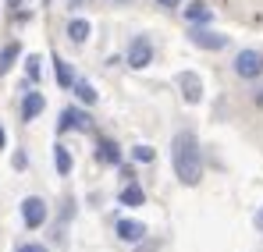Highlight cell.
I'll return each instance as SVG.
<instances>
[{
	"label": "cell",
	"instance_id": "6da1fadb",
	"mask_svg": "<svg viewBox=\"0 0 263 252\" xmlns=\"http://www.w3.org/2000/svg\"><path fill=\"white\" fill-rule=\"evenodd\" d=\"M171 167L185 188H196L203 181V153H199V139L192 131H178L171 139Z\"/></svg>",
	"mask_w": 263,
	"mask_h": 252
},
{
	"label": "cell",
	"instance_id": "7a4b0ae2",
	"mask_svg": "<svg viewBox=\"0 0 263 252\" xmlns=\"http://www.w3.org/2000/svg\"><path fill=\"white\" fill-rule=\"evenodd\" d=\"M231 71H235L242 82H256V79H263V50H256V46L238 50L235 61H231Z\"/></svg>",
	"mask_w": 263,
	"mask_h": 252
},
{
	"label": "cell",
	"instance_id": "3957f363",
	"mask_svg": "<svg viewBox=\"0 0 263 252\" xmlns=\"http://www.w3.org/2000/svg\"><path fill=\"white\" fill-rule=\"evenodd\" d=\"M153 57H157V50H153V40H149V36H135V40L128 43V50H125V64L135 68V71L149 68Z\"/></svg>",
	"mask_w": 263,
	"mask_h": 252
},
{
	"label": "cell",
	"instance_id": "277c9868",
	"mask_svg": "<svg viewBox=\"0 0 263 252\" xmlns=\"http://www.w3.org/2000/svg\"><path fill=\"white\" fill-rule=\"evenodd\" d=\"M46 217H50V210H46V203L40 199V196L22 199V224H25L29 231H40V227L46 224Z\"/></svg>",
	"mask_w": 263,
	"mask_h": 252
},
{
	"label": "cell",
	"instance_id": "5b68a950",
	"mask_svg": "<svg viewBox=\"0 0 263 252\" xmlns=\"http://www.w3.org/2000/svg\"><path fill=\"white\" fill-rule=\"evenodd\" d=\"M189 40L196 43L199 50H210V53H217V50H224V46H228V36L214 32L210 25H192V29H189Z\"/></svg>",
	"mask_w": 263,
	"mask_h": 252
},
{
	"label": "cell",
	"instance_id": "8992f818",
	"mask_svg": "<svg viewBox=\"0 0 263 252\" xmlns=\"http://www.w3.org/2000/svg\"><path fill=\"white\" fill-rule=\"evenodd\" d=\"M175 82H178V89H181V100H185V103L196 107V103L203 100V79H199L196 71H178Z\"/></svg>",
	"mask_w": 263,
	"mask_h": 252
},
{
	"label": "cell",
	"instance_id": "52a82bcc",
	"mask_svg": "<svg viewBox=\"0 0 263 252\" xmlns=\"http://www.w3.org/2000/svg\"><path fill=\"white\" fill-rule=\"evenodd\" d=\"M92 128V118H89L86 110H79V107H68L64 114H61V121H57V131L64 135V131H89Z\"/></svg>",
	"mask_w": 263,
	"mask_h": 252
},
{
	"label": "cell",
	"instance_id": "ba28073f",
	"mask_svg": "<svg viewBox=\"0 0 263 252\" xmlns=\"http://www.w3.org/2000/svg\"><path fill=\"white\" fill-rule=\"evenodd\" d=\"M181 14H185L189 25H210V22H214V7H210L206 0H189V4L181 7Z\"/></svg>",
	"mask_w": 263,
	"mask_h": 252
},
{
	"label": "cell",
	"instance_id": "9c48e42d",
	"mask_svg": "<svg viewBox=\"0 0 263 252\" xmlns=\"http://www.w3.org/2000/svg\"><path fill=\"white\" fill-rule=\"evenodd\" d=\"M114 235L125 242V245H135V242H142L146 238V224H139V220H128V217H121L118 224H114Z\"/></svg>",
	"mask_w": 263,
	"mask_h": 252
},
{
	"label": "cell",
	"instance_id": "30bf717a",
	"mask_svg": "<svg viewBox=\"0 0 263 252\" xmlns=\"http://www.w3.org/2000/svg\"><path fill=\"white\" fill-rule=\"evenodd\" d=\"M43 110H46V100H43V92L29 89V92H25V100H22V121L29 125V121H36V118H40Z\"/></svg>",
	"mask_w": 263,
	"mask_h": 252
},
{
	"label": "cell",
	"instance_id": "8fae6325",
	"mask_svg": "<svg viewBox=\"0 0 263 252\" xmlns=\"http://www.w3.org/2000/svg\"><path fill=\"white\" fill-rule=\"evenodd\" d=\"M118 206H128V210H135V206H146V192H142L139 185H125V188L118 192Z\"/></svg>",
	"mask_w": 263,
	"mask_h": 252
},
{
	"label": "cell",
	"instance_id": "7c38bea8",
	"mask_svg": "<svg viewBox=\"0 0 263 252\" xmlns=\"http://www.w3.org/2000/svg\"><path fill=\"white\" fill-rule=\"evenodd\" d=\"M64 36L71 43H86L89 36H92V25H89L86 18H71V22L64 25Z\"/></svg>",
	"mask_w": 263,
	"mask_h": 252
},
{
	"label": "cell",
	"instance_id": "4fadbf2b",
	"mask_svg": "<svg viewBox=\"0 0 263 252\" xmlns=\"http://www.w3.org/2000/svg\"><path fill=\"white\" fill-rule=\"evenodd\" d=\"M53 79H57L61 89H71V85H75V71H71V64H68L64 57H57V53H53Z\"/></svg>",
	"mask_w": 263,
	"mask_h": 252
},
{
	"label": "cell",
	"instance_id": "5bb4252c",
	"mask_svg": "<svg viewBox=\"0 0 263 252\" xmlns=\"http://www.w3.org/2000/svg\"><path fill=\"white\" fill-rule=\"evenodd\" d=\"M53 167H57V174L61 178H68L71 174V167H75V160H71V153H68V146H53Z\"/></svg>",
	"mask_w": 263,
	"mask_h": 252
},
{
	"label": "cell",
	"instance_id": "9a60e30c",
	"mask_svg": "<svg viewBox=\"0 0 263 252\" xmlns=\"http://www.w3.org/2000/svg\"><path fill=\"white\" fill-rule=\"evenodd\" d=\"M71 92H75V96H79V100H82L86 107H92V103L100 100V92H96V89H92V82H86V79H75Z\"/></svg>",
	"mask_w": 263,
	"mask_h": 252
},
{
	"label": "cell",
	"instance_id": "2e32d148",
	"mask_svg": "<svg viewBox=\"0 0 263 252\" xmlns=\"http://www.w3.org/2000/svg\"><path fill=\"white\" fill-rule=\"evenodd\" d=\"M18 57H22V46H18V43H7V46L0 50V75H7Z\"/></svg>",
	"mask_w": 263,
	"mask_h": 252
},
{
	"label": "cell",
	"instance_id": "e0dca14e",
	"mask_svg": "<svg viewBox=\"0 0 263 252\" xmlns=\"http://www.w3.org/2000/svg\"><path fill=\"white\" fill-rule=\"evenodd\" d=\"M100 160H103V164H121V146L103 139V142H100Z\"/></svg>",
	"mask_w": 263,
	"mask_h": 252
},
{
	"label": "cell",
	"instance_id": "ac0fdd59",
	"mask_svg": "<svg viewBox=\"0 0 263 252\" xmlns=\"http://www.w3.org/2000/svg\"><path fill=\"white\" fill-rule=\"evenodd\" d=\"M132 160H135V164H153V160H157V149L146 146V142H139V146H132Z\"/></svg>",
	"mask_w": 263,
	"mask_h": 252
},
{
	"label": "cell",
	"instance_id": "d6986e66",
	"mask_svg": "<svg viewBox=\"0 0 263 252\" xmlns=\"http://www.w3.org/2000/svg\"><path fill=\"white\" fill-rule=\"evenodd\" d=\"M25 75H29V82H40V53H29V61H25Z\"/></svg>",
	"mask_w": 263,
	"mask_h": 252
},
{
	"label": "cell",
	"instance_id": "ffe728a7",
	"mask_svg": "<svg viewBox=\"0 0 263 252\" xmlns=\"http://www.w3.org/2000/svg\"><path fill=\"white\" fill-rule=\"evenodd\" d=\"M18 252H50V249H46L43 242H25V245H22Z\"/></svg>",
	"mask_w": 263,
	"mask_h": 252
},
{
	"label": "cell",
	"instance_id": "44dd1931",
	"mask_svg": "<svg viewBox=\"0 0 263 252\" xmlns=\"http://www.w3.org/2000/svg\"><path fill=\"white\" fill-rule=\"evenodd\" d=\"M157 7H167L171 11V7H181V0H157Z\"/></svg>",
	"mask_w": 263,
	"mask_h": 252
},
{
	"label": "cell",
	"instance_id": "7402d4cb",
	"mask_svg": "<svg viewBox=\"0 0 263 252\" xmlns=\"http://www.w3.org/2000/svg\"><path fill=\"white\" fill-rule=\"evenodd\" d=\"M253 103H256V107H263V85H260V89H253Z\"/></svg>",
	"mask_w": 263,
	"mask_h": 252
},
{
	"label": "cell",
	"instance_id": "603a6c76",
	"mask_svg": "<svg viewBox=\"0 0 263 252\" xmlns=\"http://www.w3.org/2000/svg\"><path fill=\"white\" fill-rule=\"evenodd\" d=\"M253 224H256V231H263V206H260V213L253 217Z\"/></svg>",
	"mask_w": 263,
	"mask_h": 252
},
{
	"label": "cell",
	"instance_id": "cb8c5ba5",
	"mask_svg": "<svg viewBox=\"0 0 263 252\" xmlns=\"http://www.w3.org/2000/svg\"><path fill=\"white\" fill-rule=\"evenodd\" d=\"M4 146H7V128L0 125V149H4Z\"/></svg>",
	"mask_w": 263,
	"mask_h": 252
},
{
	"label": "cell",
	"instance_id": "d4e9b609",
	"mask_svg": "<svg viewBox=\"0 0 263 252\" xmlns=\"http://www.w3.org/2000/svg\"><path fill=\"white\" fill-rule=\"evenodd\" d=\"M7 7H18V0H7Z\"/></svg>",
	"mask_w": 263,
	"mask_h": 252
}]
</instances>
